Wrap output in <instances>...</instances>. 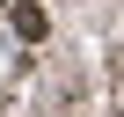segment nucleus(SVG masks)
Here are the masks:
<instances>
[{
    "label": "nucleus",
    "instance_id": "obj_1",
    "mask_svg": "<svg viewBox=\"0 0 124 117\" xmlns=\"http://www.w3.org/2000/svg\"><path fill=\"white\" fill-rule=\"evenodd\" d=\"M8 8H15V37H29V44H37V37L51 29V22H44V8H37V0H8Z\"/></svg>",
    "mask_w": 124,
    "mask_h": 117
},
{
    "label": "nucleus",
    "instance_id": "obj_2",
    "mask_svg": "<svg viewBox=\"0 0 124 117\" xmlns=\"http://www.w3.org/2000/svg\"><path fill=\"white\" fill-rule=\"evenodd\" d=\"M0 8H8V0H0Z\"/></svg>",
    "mask_w": 124,
    "mask_h": 117
}]
</instances>
